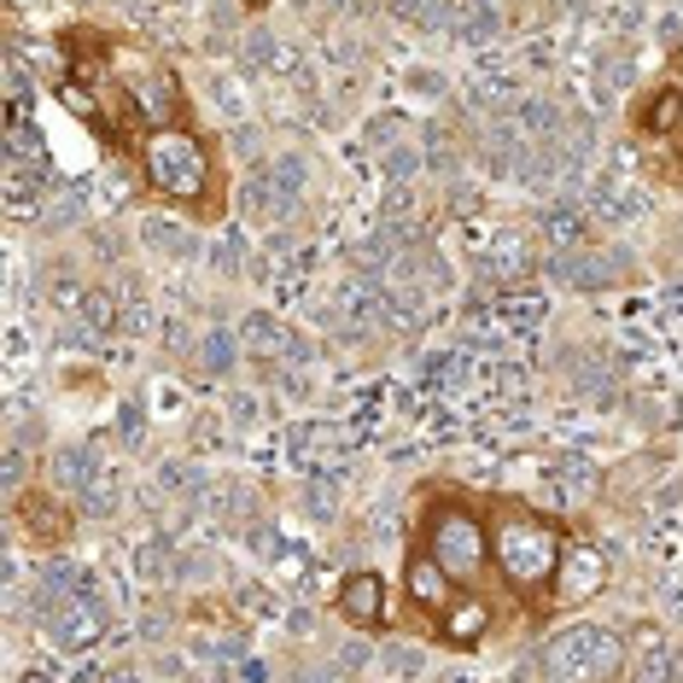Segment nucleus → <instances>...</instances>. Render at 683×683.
Instances as JSON below:
<instances>
[{
	"mask_svg": "<svg viewBox=\"0 0 683 683\" xmlns=\"http://www.w3.org/2000/svg\"><path fill=\"white\" fill-rule=\"evenodd\" d=\"M561 555H566V543H561V526L550 514L520 509V503L503 509V520H496V532H491V561L503 566V579L514 590H555Z\"/></svg>",
	"mask_w": 683,
	"mask_h": 683,
	"instance_id": "obj_1",
	"label": "nucleus"
},
{
	"mask_svg": "<svg viewBox=\"0 0 683 683\" xmlns=\"http://www.w3.org/2000/svg\"><path fill=\"white\" fill-rule=\"evenodd\" d=\"M421 550L439 561L455 584H473L491 566V532L468 509L439 503V509H426V543H421Z\"/></svg>",
	"mask_w": 683,
	"mask_h": 683,
	"instance_id": "obj_2",
	"label": "nucleus"
},
{
	"mask_svg": "<svg viewBox=\"0 0 683 683\" xmlns=\"http://www.w3.org/2000/svg\"><path fill=\"white\" fill-rule=\"evenodd\" d=\"M141 164H147V181L164 199L193 204V199H204V188H211V158H204V147L193 141L188 129H158V134H147Z\"/></svg>",
	"mask_w": 683,
	"mask_h": 683,
	"instance_id": "obj_3",
	"label": "nucleus"
},
{
	"mask_svg": "<svg viewBox=\"0 0 683 683\" xmlns=\"http://www.w3.org/2000/svg\"><path fill=\"white\" fill-rule=\"evenodd\" d=\"M620 636L607 625H566L550 649H543V672L555 683H584V677H607L620 672Z\"/></svg>",
	"mask_w": 683,
	"mask_h": 683,
	"instance_id": "obj_4",
	"label": "nucleus"
},
{
	"mask_svg": "<svg viewBox=\"0 0 683 683\" xmlns=\"http://www.w3.org/2000/svg\"><path fill=\"white\" fill-rule=\"evenodd\" d=\"M304 193V164L299 158H275V164H263L252 175V188H245V204H252V217H287L292 204Z\"/></svg>",
	"mask_w": 683,
	"mask_h": 683,
	"instance_id": "obj_5",
	"label": "nucleus"
},
{
	"mask_svg": "<svg viewBox=\"0 0 683 683\" xmlns=\"http://www.w3.org/2000/svg\"><path fill=\"white\" fill-rule=\"evenodd\" d=\"M48 636H53L59 649H71V654L77 649H94L100 636H106V607L88 602L82 590H77V596H64L59 607H48Z\"/></svg>",
	"mask_w": 683,
	"mask_h": 683,
	"instance_id": "obj_6",
	"label": "nucleus"
},
{
	"mask_svg": "<svg viewBox=\"0 0 683 683\" xmlns=\"http://www.w3.org/2000/svg\"><path fill=\"white\" fill-rule=\"evenodd\" d=\"M403 590H409V602H415L421 613H450V596H455V579L444 573L439 561H432L426 550H409V566H403Z\"/></svg>",
	"mask_w": 683,
	"mask_h": 683,
	"instance_id": "obj_7",
	"label": "nucleus"
},
{
	"mask_svg": "<svg viewBox=\"0 0 683 683\" xmlns=\"http://www.w3.org/2000/svg\"><path fill=\"white\" fill-rule=\"evenodd\" d=\"M643 134L672 158H683V88H660V94L643 100Z\"/></svg>",
	"mask_w": 683,
	"mask_h": 683,
	"instance_id": "obj_8",
	"label": "nucleus"
},
{
	"mask_svg": "<svg viewBox=\"0 0 683 683\" xmlns=\"http://www.w3.org/2000/svg\"><path fill=\"white\" fill-rule=\"evenodd\" d=\"M339 613H345L351 625H380L385 620V590L374 573H351L345 590H339Z\"/></svg>",
	"mask_w": 683,
	"mask_h": 683,
	"instance_id": "obj_9",
	"label": "nucleus"
},
{
	"mask_svg": "<svg viewBox=\"0 0 683 683\" xmlns=\"http://www.w3.org/2000/svg\"><path fill=\"white\" fill-rule=\"evenodd\" d=\"M485 625H491V607H485L480 596H468L462 607H450V613H444V636H450V643H462V649L480 643Z\"/></svg>",
	"mask_w": 683,
	"mask_h": 683,
	"instance_id": "obj_10",
	"label": "nucleus"
},
{
	"mask_svg": "<svg viewBox=\"0 0 683 683\" xmlns=\"http://www.w3.org/2000/svg\"><path fill=\"white\" fill-rule=\"evenodd\" d=\"M94 468H100L94 444H71V450L53 455V485H88V480H94Z\"/></svg>",
	"mask_w": 683,
	"mask_h": 683,
	"instance_id": "obj_11",
	"label": "nucleus"
},
{
	"mask_svg": "<svg viewBox=\"0 0 683 683\" xmlns=\"http://www.w3.org/2000/svg\"><path fill=\"white\" fill-rule=\"evenodd\" d=\"M240 339H245V345H252V351H263V356H275V351L287 345V333H281L275 322H269V315H245Z\"/></svg>",
	"mask_w": 683,
	"mask_h": 683,
	"instance_id": "obj_12",
	"label": "nucleus"
},
{
	"mask_svg": "<svg viewBox=\"0 0 683 683\" xmlns=\"http://www.w3.org/2000/svg\"><path fill=\"white\" fill-rule=\"evenodd\" d=\"M234 345H240V333H211V339H204V351H199V362L211 374H222L228 362H234Z\"/></svg>",
	"mask_w": 683,
	"mask_h": 683,
	"instance_id": "obj_13",
	"label": "nucleus"
},
{
	"mask_svg": "<svg viewBox=\"0 0 683 683\" xmlns=\"http://www.w3.org/2000/svg\"><path fill=\"white\" fill-rule=\"evenodd\" d=\"M631 683H672V654H666V649H649Z\"/></svg>",
	"mask_w": 683,
	"mask_h": 683,
	"instance_id": "obj_14",
	"label": "nucleus"
},
{
	"mask_svg": "<svg viewBox=\"0 0 683 683\" xmlns=\"http://www.w3.org/2000/svg\"><path fill=\"white\" fill-rule=\"evenodd\" d=\"M94 683H141V677H134V672H129V666H111V672H100V677H94Z\"/></svg>",
	"mask_w": 683,
	"mask_h": 683,
	"instance_id": "obj_15",
	"label": "nucleus"
},
{
	"mask_svg": "<svg viewBox=\"0 0 683 683\" xmlns=\"http://www.w3.org/2000/svg\"><path fill=\"white\" fill-rule=\"evenodd\" d=\"M24 683H48V677H41V672H30V677H24Z\"/></svg>",
	"mask_w": 683,
	"mask_h": 683,
	"instance_id": "obj_16",
	"label": "nucleus"
},
{
	"mask_svg": "<svg viewBox=\"0 0 683 683\" xmlns=\"http://www.w3.org/2000/svg\"><path fill=\"white\" fill-rule=\"evenodd\" d=\"M245 7H252V12H258V7H269V0H245Z\"/></svg>",
	"mask_w": 683,
	"mask_h": 683,
	"instance_id": "obj_17",
	"label": "nucleus"
},
{
	"mask_svg": "<svg viewBox=\"0 0 683 683\" xmlns=\"http://www.w3.org/2000/svg\"><path fill=\"white\" fill-rule=\"evenodd\" d=\"M677 620H683V590H677Z\"/></svg>",
	"mask_w": 683,
	"mask_h": 683,
	"instance_id": "obj_18",
	"label": "nucleus"
}]
</instances>
